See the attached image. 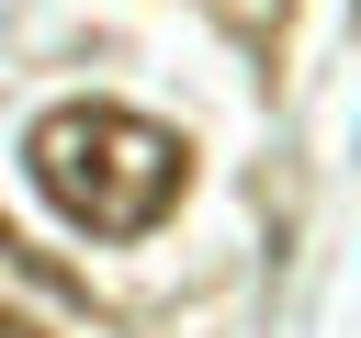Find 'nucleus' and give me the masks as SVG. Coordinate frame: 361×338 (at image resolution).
Segmentation results:
<instances>
[{"label": "nucleus", "instance_id": "nucleus-1", "mask_svg": "<svg viewBox=\"0 0 361 338\" xmlns=\"http://www.w3.org/2000/svg\"><path fill=\"white\" fill-rule=\"evenodd\" d=\"M23 158H34V192H45L79 237H147V225H169V203L192 192V146H180L169 124L124 113V101H56V113L23 135Z\"/></svg>", "mask_w": 361, "mask_h": 338}, {"label": "nucleus", "instance_id": "nucleus-2", "mask_svg": "<svg viewBox=\"0 0 361 338\" xmlns=\"http://www.w3.org/2000/svg\"><path fill=\"white\" fill-rule=\"evenodd\" d=\"M0 338H45V327H34V315H23V304H0Z\"/></svg>", "mask_w": 361, "mask_h": 338}, {"label": "nucleus", "instance_id": "nucleus-3", "mask_svg": "<svg viewBox=\"0 0 361 338\" xmlns=\"http://www.w3.org/2000/svg\"><path fill=\"white\" fill-rule=\"evenodd\" d=\"M0 259H23V270H45V259H34V248H23V237H11V225H0Z\"/></svg>", "mask_w": 361, "mask_h": 338}]
</instances>
